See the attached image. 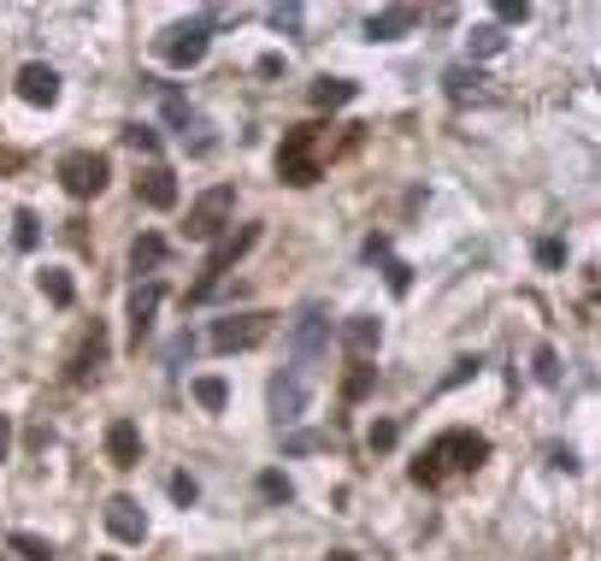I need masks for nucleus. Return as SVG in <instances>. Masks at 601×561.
I'll list each match as a JSON object with an SVG mask.
<instances>
[{"label": "nucleus", "instance_id": "nucleus-1", "mask_svg": "<svg viewBox=\"0 0 601 561\" xmlns=\"http://www.w3.org/2000/svg\"><path fill=\"white\" fill-rule=\"evenodd\" d=\"M483 455H490V443H483L478 431H443V438H436L431 450L413 462V479H419V485H443L448 473L483 467Z\"/></svg>", "mask_w": 601, "mask_h": 561}, {"label": "nucleus", "instance_id": "nucleus-2", "mask_svg": "<svg viewBox=\"0 0 601 561\" xmlns=\"http://www.w3.org/2000/svg\"><path fill=\"white\" fill-rule=\"evenodd\" d=\"M325 343H330V320H325V308H306L296 313V325H289V355H296V372H306V379H318V361H325Z\"/></svg>", "mask_w": 601, "mask_h": 561}, {"label": "nucleus", "instance_id": "nucleus-3", "mask_svg": "<svg viewBox=\"0 0 601 561\" xmlns=\"http://www.w3.org/2000/svg\"><path fill=\"white\" fill-rule=\"evenodd\" d=\"M318 166H325V124H301V131L284 136V154H277V171L289 183H313Z\"/></svg>", "mask_w": 601, "mask_h": 561}, {"label": "nucleus", "instance_id": "nucleus-4", "mask_svg": "<svg viewBox=\"0 0 601 561\" xmlns=\"http://www.w3.org/2000/svg\"><path fill=\"white\" fill-rule=\"evenodd\" d=\"M254 242H260V225H242V231H230V237H225V242H218V249L207 254V266H201V278L189 284V301H207V296L218 290V278H225V272L237 266L242 254L254 249Z\"/></svg>", "mask_w": 601, "mask_h": 561}, {"label": "nucleus", "instance_id": "nucleus-5", "mask_svg": "<svg viewBox=\"0 0 601 561\" xmlns=\"http://www.w3.org/2000/svg\"><path fill=\"white\" fill-rule=\"evenodd\" d=\"M313 384L318 379H306V372H296V367H284L272 379V414H277V426H296L301 414H306V402H313Z\"/></svg>", "mask_w": 601, "mask_h": 561}, {"label": "nucleus", "instance_id": "nucleus-6", "mask_svg": "<svg viewBox=\"0 0 601 561\" xmlns=\"http://www.w3.org/2000/svg\"><path fill=\"white\" fill-rule=\"evenodd\" d=\"M230 207H237V190H230V183H218V190H207L195 207H189V225H183V231L195 237V242L218 237V231H225V219H230Z\"/></svg>", "mask_w": 601, "mask_h": 561}, {"label": "nucleus", "instance_id": "nucleus-7", "mask_svg": "<svg viewBox=\"0 0 601 561\" xmlns=\"http://www.w3.org/2000/svg\"><path fill=\"white\" fill-rule=\"evenodd\" d=\"M266 337V313H230V320L213 325V349H254V343Z\"/></svg>", "mask_w": 601, "mask_h": 561}, {"label": "nucleus", "instance_id": "nucleus-8", "mask_svg": "<svg viewBox=\"0 0 601 561\" xmlns=\"http://www.w3.org/2000/svg\"><path fill=\"white\" fill-rule=\"evenodd\" d=\"M207 19L201 24H178V31H166V41H159V53H166V65H195L201 53H207Z\"/></svg>", "mask_w": 601, "mask_h": 561}, {"label": "nucleus", "instance_id": "nucleus-9", "mask_svg": "<svg viewBox=\"0 0 601 561\" xmlns=\"http://www.w3.org/2000/svg\"><path fill=\"white\" fill-rule=\"evenodd\" d=\"M60 178H65L71 195H100V183H107V160H100V154H65Z\"/></svg>", "mask_w": 601, "mask_h": 561}, {"label": "nucleus", "instance_id": "nucleus-10", "mask_svg": "<svg viewBox=\"0 0 601 561\" xmlns=\"http://www.w3.org/2000/svg\"><path fill=\"white\" fill-rule=\"evenodd\" d=\"M107 532L119 544H142V538H148V514H142V502L136 497H112L107 502Z\"/></svg>", "mask_w": 601, "mask_h": 561}, {"label": "nucleus", "instance_id": "nucleus-11", "mask_svg": "<svg viewBox=\"0 0 601 561\" xmlns=\"http://www.w3.org/2000/svg\"><path fill=\"white\" fill-rule=\"evenodd\" d=\"M19 95L31 100V107H53V100H60V71L53 65H24L19 71Z\"/></svg>", "mask_w": 601, "mask_h": 561}, {"label": "nucleus", "instance_id": "nucleus-12", "mask_svg": "<svg viewBox=\"0 0 601 561\" xmlns=\"http://www.w3.org/2000/svg\"><path fill=\"white\" fill-rule=\"evenodd\" d=\"M413 24H419V7H384V12L365 19V36H372V41H401Z\"/></svg>", "mask_w": 601, "mask_h": 561}, {"label": "nucleus", "instance_id": "nucleus-13", "mask_svg": "<svg viewBox=\"0 0 601 561\" xmlns=\"http://www.w3.org/2000/svg\"><path fill=\"white\" fill-rule=\"evenodd\" d=\"M107 455H112V467H136L142 462V438H136V426H130V420H112Z\"/></svg>", "mask_w": 601, "mask_h": 561}, {"label": "nucleus", "instance_id": "nucleus-14", "mask_svg": "<svg viewBox=\"0 0 601 561\" xmlns=\"http://www.w3.org/2000/svg\"><path fill=\"white\" fill-rule=\"evenodd\" d=\"M142 201H148V207H159V213L178 207V178H171L166 166H148V171H142Z\"/></svg>", "mask_w": 601, "mask_h": 561}, {"label": "nucleus", "instance_id": "nucleus-15", "mask_svg": "<svg viewBox=\"0 0 601 561\" xmlns=\"http://www.w3.org/2000/svg\"><path fill=\"white\" fill-rule=\"evenodd\" d=\"M159 296H166V284H136V290H130V325H136V343H142V331H148V320H154Z\"/></svg>", "mask_w": 601, "mask_h": 561}, {"label": "nucleus", "instance_id": "nucleus-16", "mask_svg": "<svg viewBox=\"0 0 601 561\" xmlns=\"http://www.w3.org/2000/svg\"><path fill=\"white\" fill-rule=\"evenodd\" d=\"M466 48H472V60H495V53H507V31L502 24H478V31L466 36Z\"/></svg>", "mask_w": 601, "mask_h": 561}, {"label": "nucleus", "instance_id": "nucleus-17", "mask_svg": "<svg viewBox=\"0 0 601 561\" xmlns=\"http://www.w3.org/2000/svg\"><path fill=\"white\" fill-rule=\"evenodd\" d=\"M377 337H384V325H377L372 313H354V320H348V349H354V355H372Z\"/></svg>", "mask_w": 601, "mask_h": 561}, {"label": "nucleus", "instance_id": "nucleus-18", "mask_svg": "<svg viewBox=\"0 0 601 561\" xmlns=\"http://www.w3.org/2000/svg\"><path fill=\"white\" fill-rule=\"evenodd\" d=\"M443 83H448V95H454V100H483V95H490V89H483L490 77H478V71H466V65H460V71H448Z\"/></svg>", "mask_w": 601, "mask_h": 561}, {"label": "nucleus", "instance_id": "nucleus-19", "mask_svg": "<svg viewBox=\"0 0 601 561\" xmlns=\"http://www.w3.org/2000/svg\"><path fill=\"white\" fill-rule=\"evenodd\" d=\"M159 261H166V237H136V249H130V266H136V272H154Z\"/></svg>", "mask_w": 601, "mask_h": 561}, {"label": "nucleus", "instance_id": "nucleus-20", "mask_svg": "<svg viewBox=\"0 0 601 561\" xmlns=\"http://www.w3.org/2000/svg\"><path fill=\"white\" fill-rule=\"evenodd\" d=\"M313 100H318V107H342V100H354V83H348V77H318Z\"/></svg>", "mask_w": 601, "mask_h": 561}, {"label": "nucleus", "instance_id": "nucleus-21", "mask_svg": "<svg viewBox=\"0 0 601 561\" xmlns=\"http://www.w3.org/2000/svg\"><path fill=\"white\" fill-rule=\"evenodd\" d=\"M330 450V431H289L284 438V455H318Z\"/></svg>", "mask_w": 601, "mask_h": 561}, {"label": "nucleus", "instance_id": "nucleus-22", "mask_svg": "<svg viewBox=\"0 0 601 561\" xmlns=\"http://www.w3.org/2000/svg\"><path fill=\"white\" fill-rule=\"evenodd\" d=\"M195 402H201L207 414H218V408L230 402V384H225V379H195Z\"/></svg>", "mask_w": 601, "mask_h": 561}, {"label": "nucleus", "instance_id": "nucleus-23", "mask_svg": "<svg viewBox=\"0 0 601 561\" xmlns=\"http://www.w3.org/2000/svg\"><path fill=\"white\" fill-rule=\"evenodd\" d=\"M100 361H107V331L95 325V337L83 343V355H77V372H89V367H100Z\"/></svg>", "mask_w": 601, "mask_h": 561}, {"label": "nucleus", "instance_id": "nucleus-24", "mask_svg": "<svg viewBox=\"0 0 601 561\" xmlns=\"http://www.w3.org/2000/svg\"><path fill=\"white\" fill-rule=\"evenodd\" d=\"M260 497H266V502H289V497H296V485H289L284 473H260Z\"/></svg>", "mask_w": 601, "mask_h": 561}, {"label": "nucleus", "instance_id": "nucleus-25", "mask_svg": "<svg viewBox=\"0 0 601 561\" xmlns=\"http://www.w3.org/2000/svg\"><path fill=\"white\" fill-rule=\"evenodd\" d=\"M12 550H19L24 561H53V544H41V538H31V532H19V538H12Z\"/></svg>", "mask_w": 601, "mask_h": 561}, {"label": "nucleus", "instance_id": "nucleus-26", "mask_svg": "<svg viewBox=\"0 0 601 561\" xmlns=\"http://www.w3.org/2000/svg\"><path fill=\"white\" fill-rule=\"evenodd\" d=\"M41 290H48V301H60V308H65L71 296H77V290H71V278H65V272H41Z\"/></svg>", "mask_w": 601, "mask_h": 561}, {"label": "nucleus", "instance_id": "nucleus-27", "mask_svg": "<svg viewBox=\"0 0 601 561\" xmlns=\"http://www.w3.org/2000/svg\"><path fill=\"white\" fill-rule=\"evenodd\" d=\"M12 225H19V231H12V242H19V249H36V242H41V225H36V213H19V219H12Z\"/></svg>", "mask_w": 601, "mask_h": 561}, {"label": "nucleus", "instance_id": "nucleus-28", "mask_svg": "<svg viewBox=\"0 0 601 561\" xmlns=\"http://www.w3.org/2000/svg\"><path fill=\"white\" fill-rule=\"evenodd\" d=\"M124 142H130L136 154H159V136L148 131V124H130V131H124Z\"/></svg>", "mask_w": 601, "mask_h": 561}, {"label": "nucleus", "instance_id": "nucleus-29", "mask_svg": "<svg viewBox=\"0 0 601 561\" xmlns=\"http://www.w3.org/2000/svg\"><path fill=\"white\" fill-rule=\"evenodd\" d=\"M537 261H542V266H566V242H561V237H542V242H537Z\"/></svg>", "mask_w": 601, "mask_h": 561}, {"label": "nucleus", "instance_id": "nucleus-30", "mask_svg": "<svg viewBox=\"0 0 601 561\" xmlns=\"http://www.w3.org/2000/svg\"><path fill=\"white\" fill-rule=\"evenodd\" d=\"M537 379L542 384H561V355H554V349H537Z\"/></svg>", "mask_w": 601, "mask_h": 561}, {"label": "nucleus", "instance_id": "nucleus-31", "mask_svg": "<svg viewBox=\"0 0 601 561\" xmlns=\"http://www.w3.org/2000/svg\"><path fill=\"white\" fill-rule=\"evenodd\" d=\"M195 479H189V473H171V502H183V509H195Z\"/></svg>", "mask_w": 601, "mask_h": 561}, {"label": "nucleus", "instance_id": "nucleus-32", "mask_svg": "<svg viewBox=\"0 0 601 561\" xmlns=\"http://www.w3.org/2000/svg\"><path fill=\"white\" fill-rule=\"evenodd\" d=\"M395 438H401V426H395V420H377L372 426V450H395Z\"/></svg>", "mask_w": 601, "mask_h": 561}, {"label": "nucleus", "instance_id": "nucleus-33", "mask_svg": "<svg viewBox=\"0 0 601 561\" xmlns=\"http://www.w3.org/2000/svg\"><path fill=\"white\" fill-rule=\"evenodd\" d=\"M525 12H531V7H525V0H495V19H502V24H519Z\"/></svg>", "mask_w": 601, "mask_h": 561}, {"label": "nucleus", "instance_id": "nucleus-34", "mask_svg": "<svg viewBox=\"0 0 601 561\" xmlns=\"http://www.w3.org/2000/svg\"><path fill=\"white\" fill-rule=\"evenodd\" d=\"M272 24L277 31H301V7H272Z\"/></svg>", "mask_w": 601, "mask_h": 561}, {"label": "nucleus", "instance_id": "nucleus-35", "mask_svg": "<svg viewBox=\"0 0 601 561\" xmlns=\"http://www.w3.org/2000/svg\"><path fill=\"white\" fill-rule=\"evenodd\" d=\"M389 290H395V296H407V290H413V272H407L401 261H389Z\"/></svg>", "mask_w": 601, "mask_h": 561}, {"label": "nucleus", "instance_id": "nucleus-36", "mask_svg": "<svg viewBox=\"0 0 601 561\" xmlns=\"http://www.w3.org/2000/svg\"><path fill=\"white\" fill-rule=\"evenodd\" d=\"M472 372H478V361H454V372L443 379V391H448V384H466V379H472Z\"/></svg>", "mask_w": 601, "mask_h": 561}, {"label": "nucleus", "instance_id": "nucleus-37", "mask_svg": "<svg viewBox=\"0 0 601 561\" xmlns=\"http://www.w3.org/2000/svg\"><path fill=\"white\" fill-rule=\"evenodd\" d=\"M365 384H372V367H360L354 379H348V396H365Z\"/></svg>", "mask_w": 601, "mask_h": 561}, {"label": "nucleus", "instance_id": "nucleus-38", "mask_svg": "<svg viewBox=\"0 0 601 561\" xmlns=\"http://www.w3.org/2000/svg\"><path fill=\"white\" fill-rule=\"evenodd\" d=\"M7 438H12V426H7V414H0V462H7Z\"/></svg>", "mask_w": 601, "mask_h": 561}, {"label": "nucleus", "instance_id": "nucleus-39", "mask_svg": "<svg viewBox=\"0 0 601 561\" xmlns=\"http://www.w3.org/2000/svg\"><path fill=\"white\" fill-rule=\"evenodd\" d=\"M336 561H354V556H336Z\"/></svg>", "mask_w": 601, "mask_h": 561}]
</instances>
